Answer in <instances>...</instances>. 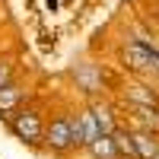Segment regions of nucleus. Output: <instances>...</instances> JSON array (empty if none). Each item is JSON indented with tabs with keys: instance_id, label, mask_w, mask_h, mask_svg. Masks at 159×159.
Returning <instances> with one entry per match:
<instances>
[{
	"instance_id": "obj_7",
	"label": "nucleus",
	"mask_w": 159,
	"mask_h": 159,
	"mask_svg": "<svg viewBox=\"0 0 159 159\" xmlns=\"http://www.w3.org/2000/svg\"><path fill=\"white\" fill-rule=\"evenodd\" d=\"M130 143H134V156L137 159H159V134L130 127Z\"/></svg>"
},
{
	"instance_id": "obj_2",
	"label": "nucleus",
	"mask_w": 159,
	"mask_h": 159,
	"mask_svg": "<svg viewBox=\"0 0 159 159\" xmlns=\"http://www.w3.org/2000/svg\"><path fill=\"white\" fill-rule=\"evenodd\" d=\"M7 124H10V134L22 140L25 147H42V140H45V124H48V111L42 108V105H22V108H16L10 118H7Z\"/></svg>"
},
{
	"instance_id": "obj_9",
	"label": "nucleus",
	"mask_w": 159,
	"mask_h": 159,
	"mask_svg": "<svg viewBox=\"0 0 159 159\" xmlns=\"http://www.w3.org/2000/svg\"><path fill=\"white\" fill-rule=\"evenodd\" d=\"M76 121H80V127H83V147H86V143H92L96 137H102V134H105L102 124L96 121V115H92L89 105H86V108H76Z\"/></svg>"
},
{
	"instance_id": "obj_12",
	"label": "nucleus",
	"mask_w": 159,
	"mask_h": 159,
	"mask_svg": "<svg viewBox=\"0 0 159 159\" xmlns=\"http://www.w3.org/2000/svg\"><path fill=\"white\" fill-rule=\"evenodd\" d=\"M153 80H156V86H159V67H156V73H153Z\"/></svg>"
},
{
	"instance_id": "obj_10",
	"label": "nucleus",
	"mask_w": 159,
	"mask_h": 159,
	"mask_svg": "<svg viewBox=\"0 0 159 159\" xmlns=\"http://www.w3.org/2000/svg\"><path fill=\"white\" fill-rule=\"evenodd\" d=\"M89 108H92V115H96V121L102 124V130H105V134H111V130H115L118 124H121V121L115 118V108H111L108 102H99V99H92V102H89Z\"/></svg>"
},
{
	"instance_id": "obj_13",
	"label": "nucleus",
	"mask_w": 159,
	"mask_h": 159,
	"mask_svg": "<svg viewBox=\"0 0 159 159\" xmlns=\"http://www.w3.org/2000/svg\"><path fill=\"white\" fill-rule=\"evenodd\" d=\"M156 19H159V10H156Z\"/></svg>"
},
{
	"instance_id": "obj_1",
	"label": "nucleus",
	"mask_w": 159,
	"mask_h": 159,
	"mask_svg": "<svg viewBox=\"0 0 159 159\" xmlns=\"http://www.w3.org/2000/svg\"><path fill=\"white\" fill-rule=\"evenodd\" d=\"M42 150L51 156H70L73 150H83V127L73 108H57L54 115H48Z\"/></svg>"
},
{
	"instance_id": "obj_8",
	"label": "nucleus",
	"mask_w": 159,
	"mask_h": 159,
	"mask_svg": "<svg viewBox=\"0 0 159 159\" xmlns=\"http://www.w3.org/2000/svg\"><path fill=\"white\" fill-rule=\"evenodd\" d=\"M83 153H86V159H121V156H118L115 140H111V134H102V137H96L92 143H86Z\"/></svg>"
},
{
	"instance_id": "obj_5",
	"label": "nucleus",
	"mask_w": 159,
	"mask_h": 159,
	"mask_svg": "<svg viewBox=\"0 0 159 159\" xmlns=\"http://www.w3.org/2000/svg\"><path fill=\"white\" fill-rule=\"evenodd\" d=\"M29 96H32L29 83L10 80L7 86H0V115H3V118H10V115L16 111V108H22V105L29 102Z\"/></svg>"
},
{
	"instance_id": "obj_11",
	"label": "nucleus",
	"mask_w": 159,
	"mask_h": 159,
	"mask_svg": "<svg viewBox=\"0 0 159 159\" xmlns=\"http://www.w3.org/2000/svg\"><path fill=\"white\" fill-rule=\"evenodd\" d=\"M10 80H16V57L0 54V86H7Z\"/></svg>"
},
{
	"instance_id": "obj_3",
	"label": "nucleus",
	"mask_w": 159,
	"mask_h": 159,
	"mask_svg": "<svg viewBox=\"0 0 159 159\" xmlns=\"http://www.w3.org/2000/svg\"><path fill=\"white\" fill-rule=\"evenodd\" d=\"M121 67L127 73H134V76H153L156 67H159V48L147 45V42H140V38H127V45L121 48Z\"/></svg>"
},
{
	"instance_id": "obj_4",
	"label": "nucleus",
	"mask_w": 159,
	"mask_h": 159,
	"mask_svg": "<svg viewBox=\"0 0 159 159\" xmlns=\"http://www.w3.org/2000/svg\"><path fill=\"white\" fill-rule=\"evenodd\" d=\"M134 130H150L159 134V105H124V121Z\"/></svg>"
},
{
	"instance_id": "obj_6",
	"label": "nucleus",
	"mask_w": 159,
	"mask_h": 159,
	"mask_svg": "<svg viewBox=\"0 0 159 159\" xmlns=\"http://www.w3.org/2000/svg\"><path fill=\"white\" fill-rule=\"evenodd\" d=\"M121 96L127 105H159V89H153L143 76H134L130 83H124Z\"/></svg>"
}]
</instances>
